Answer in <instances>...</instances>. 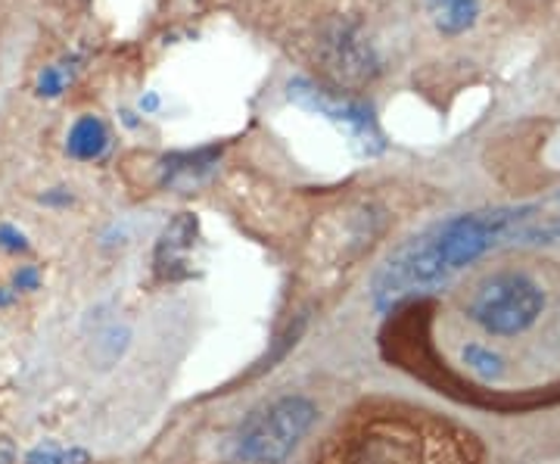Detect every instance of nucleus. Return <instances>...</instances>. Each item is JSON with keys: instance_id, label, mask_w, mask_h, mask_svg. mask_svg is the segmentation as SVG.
<instances>
[{"instance_id": "1", "label": "nucleus", "mask_w": 560, "mask_h": 464, "mask_svg": "<svg viewBox=\"0 0 560 464\" xmlns=\"http://www.w3.org/2000/svg\"><path fill=\"white\" fill-rule=\"evenodd\" d=\"M318 464H480V445L436 411L371 403L330 433Z\"/></svg>"}, {"instance_id": "2", "label": "nucleus", "mask_w": 560, "mask_h": 464, "mask_svg": "<svg viewBox=\"0 0 560 464\" xmlns=\"http://www.w3.org/2000/svg\"><path fill=\"white\" fill-rule=\"evenodd\" d=\"M318 408L305 396H280L256 408L237 433V459L249 464H280L315 425Z\"/></svg>"}, {"instance_id": "3", "label": "nucleus", "mask_w": 560, "mask_h": 464, "mask_svg": "<svg viewBox=\"0 0 560 464\" xmlns=\"http://www.w3.org/2000/svg\"><path fill=\"white\" fill-rule=\"evenodd\" d=\"M541 309L545 293L539 283L517 271H501L477 283L467 315L495 337H514L539 322Z\"/></svg>"}, {"instance_id": "4", "label": "nucleus", "mask_w": 560, "mask_h": 464, "mask_svg": "<svg viewBox=\"0 0 560 464\" xmlns=\"http://www.w3.org/2000/svg\"><path fill=\"white\" fill-rule=\"evenodd\" d=\"M290 101L300 103L308 113H318V116H327L330 121L342 125L352 135V141L359 143L361 153H377L383 147L381 131L371 119V109L361 106L359 101H352V97H342V94H334L327 88H318L315 81L296 79L290 81Z\"/></svg>"}, {"instance_id": "5", "label": "nucleus", "mask_w": 560, "mask_h": 464, "mask_svg": "<svg viewBox=\"0 0 560 464\" xmlns=\"http://www.w3.org/2000/svg\"><path fill=\"white\" fill-rule=\"evenodd\" d=\"M318 50L320 60H324V69L340 84H364V81L374 79L377 69H381L374 47L364 40L355 22L337 20L330 22V25H324Z\"/></svg>"}, {"instance_id": "6", "label": "nucleus", "mask_w": 560, "mask_h": 464, "mask_svg": "<svg viewBox=\"0 0 560 464\" xmlns=\"http://www.w3.org/2000/svg\"><path fill=\"white\" fill-rule=\"evenodd\" d=\"M560 241V190L545 200L508 206V237L511 246H545Z\"/></svg>"}, {"instance_id": "7", "label": "nucleus", "mask_w": 560, "mask_h": 464, "mask_svg": "<svg viewBox=\"0 0 560 464\" xmlns=\"http://www.w3.org/2000/svg\"><path fill=\"white\" fill-rule=\"evenodd\" d=\"M194 237H197V219L187 216V212L178 216L175 222L162 231L160 246H156V268H160V275H165V278L187 275L184 265H187V253L194 246Z\"/></svg>"}, {"instance_id": "8", "label": "nucleus", "mask_w": 560, "mask_h": 464, "mask_svg": "<svg viewBox=\"0 0 560 464\" xmlns=\"http://www.w3.org/2000/svg\"><path fill=\"white\" fill-rule=\"evenodd\" d=\"M427 13L442 35H460L474 28L480 16V0H427Z\"/></svg>"}, {"instance_id": "9", "label": "nucleus", "mask_w": 560, "mask_h": 464, "mask_svg": "<svg viewBox=\"0 0 560 464\" xmlns=\"http://www.w3.org/2000/svg\"><path fill=\"white\" fill-rule=\"evenodd\" d=\"M106 143H109V135H106L103 121L94 119V116H81V119L72 125V131H69L66 150H69L75 160H97V156H103Z\"/></svg>"}, {"instance_id": "10", "label": "nucleus", "mask_w": 560, "mask_h": 464, "mask_svg": "<svg viewBox=\"0 0 560 464\" xmlns=\"http://www.w3.org/2000/svg\"><path fill=\"white\" fill-rule=\"evenodd\" d=\"M215 150H202V153H187V156H172L165 160V182H178V178H197L206 169H212Z\"/></svg>"}, {"instance_id": "11", "label": "nucleus", "mask_w": 560, "mask_h": 464, "mask_svg": "<svg viewBox=\"0 0 560 464\" xmlns=\"http://www.w3.org/2000/svg\"><path fill=\"white\" fill-rule=\"evenodd\" d=\"M464 362L467 368L480 378V381H499L501 371H504V362H501L499 352H492V349H486V346L470 344L464 349Z\"/></svg>"}, {"instance_id": "12", "label": "nucleus", "mask_w": 560, "mask_h": 464, "mask_svg": "<svg viewBox=\"0 0 560 464\" xmlns=\"http://www.w3.org/2000/svg\"><path fill=\"white\" fill-rule=\"evenodd\" d=\"M88 452L84 449H66L60 443H40L28 452L25 464H88Z\"/></svg>"}, {"instance_id": "13", "label": "nucleus", "mask_w": 560, "mask_h": 464, "mask_svg": "<svg viewBox=\"0 0 560 464\" xmlns=\"http://www.w3.org/2000/svg\"><path fill=\"white\" fill-rule=\"evenodd\" d=\"M60 88H62V72H57V69H47V72L40 76V94L54 97V94H60Z\"/></svg>"}, {"instance_id": "14", "label": "nucleus", "mask_w": 560, "mask_h": 464, "mask_svg": "<svg viewBox=\"0 0 560 464\" xmlns=\"http://www.w3.org/2000/svg\"><path fill=\"white\" fill-rule=\"evenodd\" d=\"M0 243H3L7 250H25V237H22L20 231H13L10 224L0 228Z\"/></svg>"}, {"instance_id": "15", "label": "nucleus", "mask_w": 560, "mask_h": 464, "mask_svg": "<svg viewBox=\"0 0 560 464\" xmlns=\"http://www.w3.org/2000/svg\"><path fill=\"white\" fill-rule=\"evenodd\" d=\"M40 281V275L35 271V268H22V271H16V290H35Z\"/></svg>"}, {"instance_id": "16", "label": "nucleus", "mask_w": 560, "mask_h": 464, "mask_svg": "<svg viewBox=\"0 0 560 464\" xmlns=\"http://www.w3.org/2000/svg\"><path fill=\"white\" fill-rule=\"evenodd\" d=\"M10 300H13V293H0V305H7Z\"/></svg>"}]
</instances>
